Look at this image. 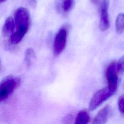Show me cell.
<instances>
[{
  "mask_svg": "<svg viewBox=\"0 0 124 124\" xmlns=\"http://www.w3.org/2000/svg\"><path fill=\"white\" fill-rule=\"evenodd\" d=\"M67 37V29L65 27L61 28L57 32L54 40L53 51L55 56L59 55L64 49L66 44Z\"/></svg>",
  "mask_w": 124,
  "mask_h": 124,
  "instance_id": "5",
  "label": "cell"
},
{
  "mask_svg": "<svg viewBox=\"0 0 124 124\" xmlns=\"http://www.w3.org/2000/svg\"><path fill=\"white\" fill-rule=\"evenodd\" d=\"M91 0V2H92L93 4H97V3L99 2V1H100V0Z\"/></svg>",
  "mask_w": 124,
  "mask_h": 124,
  "instance_id": "15",
  "label": "cell"
},
{
  "mask_svg": "<svg viewBox=\"0 0 124 124\" xmlns=\"http://www.w3.org/2000/svg\"><path fill=\"white\" fill-rule=\"evenodd\" d=\"M14 19L16 29L10 37V42L16 45L22 40L29 30L31 22L30 12L26 8L20 7L16 10Z\"/></svg>",
  "mask_w": 124,
  "mask_h": 124,
  "instance_id": "1",
  "label": "cell"
},
{
  "mask_svg": "<svg viewBox=\"0 0 124 124\" xmlns=\"http://www.w3.org/2000/svg\"><path fill=\"white\" fill-rule=\"evenodd\" d=\"M116 30L121 34L124 31V13H120L117 16L115 22Z\"/></svg>",
  "mask_w": 124,
  "mask_h": 124,
  "instance_id": "11",
  "label": "cell"
},
{
  "mask_svg": "<svg viewBox=\"0 0 124 124\" xmlns=\"http://www.w3.org/2000/svg\"><path fill=\"white\" fill-rule=\"evenodd\" d=\"M105 77L108 83V87L110 90L115 93L118 82V71L117 62L113 61L109 63L105 70Z\"/></svg>",
  "mask_w": 124,
  "mask_h": 124,
  "instance_id": "3",
  "label": "cell"
},
{
  "mask_svg": "<svg viewBox=\"0 0 124 124\" xmlns=\"http://www.w3.org/2000/svg\"><path fill=\"white\" fill-rule=\"evenodd\" d=\"M110 111L109 106L107 105L100 109L95 116L93 123L95 124H105L108 118Z\"/></svg>",
  "mask_w": 124,
  "mask_h": 124,
  "instance_id": "9",
  "label": "cell"
},
{
  "mask_svg": "<svg viewBox=\"0 0 124 124\" xmlns=\"http://www.w3.org/2000/svg\"><path fill=\"white\" fill-rule=\"evenodd\" d=\"M117 66L119 74H122L124 73V55L117 62Z\"/></svg>",
  "mask_w": 124,
  "mask_h": 124,
  "instance_id": "13",
  "label": "cell"
},
{
  "mask_svg": "<svg viewBox=\"0 0 124 124\" xmlns=\"http://www.w3.org/2000/svg\"><path fill=\"white\" fill-rule=\"evenodd\" d=\"M109 0H102L99 6V28L102 31H107L109 27L108 14Z\"/></svg>",
  "mask_w": 124,
  "mask_h": 124,
  "instance_id": "6",
  "label": "cell"
},
{
  "mask_svg": "<svg viewBox=\"0 0 124 124\" xmlns=\"http://www.w3.org/2000/svg\"><path fill=\"white\" fill-rule=\"evenodd\" d=\"M114 93L108 87L100 89L94 93L89 103V109L91 110L95 109L102 103L113 95Z\"/></svg>",
  "mask_w": 124,
  "mask_h": 124,
  "instance_id": "4",
  "label": "cell"
},
{
  "mask_svg": "<svg viewBox=\"0 0 124 124\" xmlns=\"http://www.w3.org/2000/svg\"><path fill=\"white\" fill-rule=\"evenodd\" d=\"M20 78L17 77L9 76L0 83V102L6 99L19 86Z\"/></svg>",
  "mask_w": 124,
  "mask_h": 124,
  "instance_id": "2",
  "label": "cell"
},
{
  "mask_svg": "<svg viewBox=\"0 0 124 124\" xmlns=\"http://www.w3.org/2000/svg\"><path fill=\"white\" fill-rule=\"evenodd\" d=\"M118 107L120 113L124 114V93L121 95L118 100Z\"/></svg>",
  "mask_w": 124,
  "mask_h": 124,
  "instance_id": "14",
  "label": "cell"
},
{
  "mask_svg": "<svg viewBox=\"0 0 124 124\" xmlns=\"http://www.w3.org/2000/svg\"><path fill=\"white\" fill-rule=\"evenodd\" d=\"M16 25L14 19L12 16H8L5 19L2 28V34L4 37H10L15 31Z\"/></svg>",
  "mask_w": 124,
  "mask_h": 124,
  "instance_id": "8",
  "label": "cell"
},
{
  "mask_svg": "<svg viewBox=\"0 0 124 124\" xmlns=\"http://www.w3.org/2000/svg\"><path fill=\"white\" fill-rule=\"evenodd\" d=\"M36 58V55L34 51L31 48H28L25 51V61L27 66H30L32 64Z\"/></svg>",
  "mask_w": 124,
  "mask_h": 124,
  "instance_id": "12",
  "label": "cell"
},
{
  "mask_svg": "<svg viewBox=\"0 0 124 124\" xmlns=\"http://www.w3.org/2000/svg\"><path fill=\"white\" fill-rule=\"evenodd\" d=\"M74 0H55L56 11L61 14H68L73 8Z\"/></svg>",
  "mask_w": 124,
  "mask_h": 124,
  "instance_id": "7",
  "label": "cell"
},
{
  "mask_svg": "<svg viewBox=\"0 0 124 124\" xmlns=\"http://www.w3.org/2000/svg\"><path fill=\"white\" fill-rule=\"evenodd\" d=\"M6 0H0V3H3L4 2V1H5Z\"/></svg>",
  "mask_w": 124,
  "mask_h": 124,
  "instance_id": "16",
  "label": "cell"
},
{
  "mask_svg": "<svg viewBox=\"0 0 124 124\" xmlns=\"http://www.w3.org/2000/svg\"><path fill=\"white\" fill-rule=\"evenodd\" d=\"M90 120V116L88 113L85 110L80 111L76 118L75 124H86Z\"/></svg>",
  "mask_w": 124,
  "mask_h": 124,
  "instance_id": "10",
  "label": "cell"
}]
</instances>
